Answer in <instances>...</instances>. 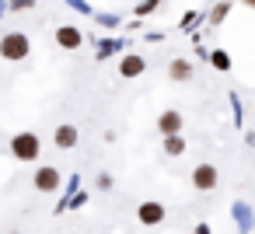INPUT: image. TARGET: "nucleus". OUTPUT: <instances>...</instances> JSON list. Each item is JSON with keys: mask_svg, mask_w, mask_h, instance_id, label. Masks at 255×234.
Here are the masks:
<instances>
[{"mask_svg": "<svg viewBox=\"0 0 255 234\" xmlns=\"http://www.w3.org/2000/svg\"><path fill=\"white\" fill-rule=\"evenodd\" d=\"M196 234H210V227H206V224H199V227H196Z\"/></svg>", "mask_w": 255, "mask_h": 234, "instance_id": "obj_13", "label": "nucleus"}, {"mask_svg": "<svg viewBox=\"0 0 255 234\" xmlns=\"http://www.w3.org/2000/svg\"><path fill=\"white\" fill-rule=\"evenodd\" d=\"M217 182H220V175H217V168H213V164H196V168H192V185H196L199 192L217 189Z\"/></svg>", "mask_w": 255, "mask_h": 234, "instance_id": "obj_3", "label": "nucleus"}, {"mask_svg": "<svg viewBox=\"0 0 255 234\" xmlns=\"http://www.w3.org/2000/svg\"><path fill=\"white\" fill-rule=\"evenodd\" d=\"M143 67H147V63H143L140 56H126V60L119 63V74H123V77H140Z\"/></svg>", "mask_w": 255, "mask_h": 234, "instance_id": "obj_9", "label": "nucleus"}, {"mask_svg": "<svg viewBox=\"0 0 255 234\" xmlns=\"http://www.w3.org/2000/svg\"><path fill=\"white\" fill-rule=\"evenodd\" d=\"M56 42H60L63 49H77V46H81L84 39H81V32H77L74 25H63V28L56 32Z\"/></svg>", "mask_w": 255, "mask_h": 234, "instance_id": "obj_8", "label": "nucleus"}, {"mask_svg": "<svg viewBox=\"0 0 255 234\" xmlns=\"http://www.w3.org/2000/svg\"><path fill=\"white\" fill-rule=\"evenodd\" d=\"M136 217H140V224L154 227V224H161V220H164V206H161V203H143V206L136 210Z\"/></svg>", "mask_w": 255, "mask_h": 234, "instance_id": "obj_5", "label": "nucleus"}, {"mask_svg": "<svg viewBox=\"0 0 255 234\" xmlns=\"http://www.w3.org/2000/svg\"><path fill=\"white\" fill-rule=\"evenodd\" d=\"M168 74H171L175 81H189V77H192V67H189L185 60H175V63L168 67Z\"/></svg>", "mask_w": 255, "mask_h": 234, "instance_id": "obj_11", "label": "nucleus"}, {"mask_svg": "<svg viewBox=\"0 0 255 234\" xmlns=\"http://www.w3.org/2000/svg\"><path fill=\"white\" fill-rule=\"evenodd\" d=\"M28 49H32V42H28V35H21V32H7L4 39H0V56L11 60V63L28 60Z\"/></svg>", "mask_w": 255, "mask_h": 234, "instance_id": "obj_1", "label": "nucleus"}, {"mask_svg": "<svg viewBox=\"0 0 255 234\" xmlns=\"http://www.w3.org/2000/svg\"><path fill=\"white\" fill-rule=\"evenodd\" d=\"M53 143H56L60 150H70V147H77V126H60V129L53 133Z\"/></svg>", "mask_w": 255, "mask_h": 234, "instance_id": "obj_7", "label": "nucleus"}, {"mask_svg": "<svg viewBox=\"0 0 255 234\" xmlns=\"http://www.w3.org/2000/svg\"><path fill=\"white\" fill-rule=\"evenodd\" d=\"M245 4H248V7H255V0H245Z\"/></svg>", "mask_w": 255, "mask_h": 234, "instance_id": "obj_14", "label": "nucleus"}, {"mask_svg": "<svg viewBox=\"0 0 255 234\" xmlns=\"http://www.w3.org/2000/svg\"><path fill=\"white\" fill-rule=\"evenodd\" d=\"M164 154H171V157H175V154H178V157L185 154V140H182V133H168V136H164Z\"/></svg>", "mask_w": 255, "mask_h": 234, "instance_id": "obj_10", "label": "nucleus"}, {"mask_svg": "<svg viewBox=\"0 0 255 234\" xmlns=\"http://www.w3.org/2000/svg\"><path fill=\"white\" fill-rule=\"evenodd\" d=\"M210 60H213V67H217V70H231V56H227L224 49H217Z\"/></svg>", "mask_w": 255, "mask_h": 234, "instance_id": "obj_12", "label": "nucleus"}, {"mask_svg": "<svg viewBox=\"0 0 255 234\" xmlns=\"http://www.w3.org/2000/svg\"><path fill=\"white\" fill-rule=\"evenodd\" d=\"M157 129L168 136V133H182V116L175 112V109H168V112H161V119H157Z\"/></svg>", "mask_w": 255, "mask_h": 234, "instance_id": "obj_6", "label": "nucleus"}, {"mask_svg": "<svg viewBox=\"0 0 255 234\" xmlns=\"http://www.w3.org/2000/svg\"><path fill=\"white\" fill-rule=\"evenodd\" d=\"M35 189L39 192H56L60 189V168H39L35 171Z\"/></svg>", "mask_w": 255, "mask_h": 234, "instance_id": "obj_4", "label": "nucleus"}, {"mask_svg": "<svg viewBox=\"0 0 255 234\" xmlns=\"http://www.w3.org/2000/svg\"><path fill=\"white\" fill-rule=\"evenodd\" d=\"M39 136L35 133H18L14 140H11V154L18 157V161H35L39 157Z\"/></svg>", "mask_w": 255, "mask_h": 234, "instance_id": "obj_2", "label": "nucleus"}]
</instances>
